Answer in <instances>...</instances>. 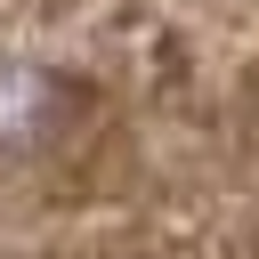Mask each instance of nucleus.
<instances>
[{"instance_id": "obj_1", "label": "nucleus", "mask_w": 259, "mask_h": 259, "mask_svg": "<svg viewBox=\"0 0 259 259\" xmlns=\"http://www.w3.org/2000/svg\"><path fill=\"white\" fill-rule=\"evenodd\" d=\"M32 97H49V81H40V73H24V65H8V73H0V138H16V130H32V121H49V105H32Z\"/></svg>"}]
</instances>
